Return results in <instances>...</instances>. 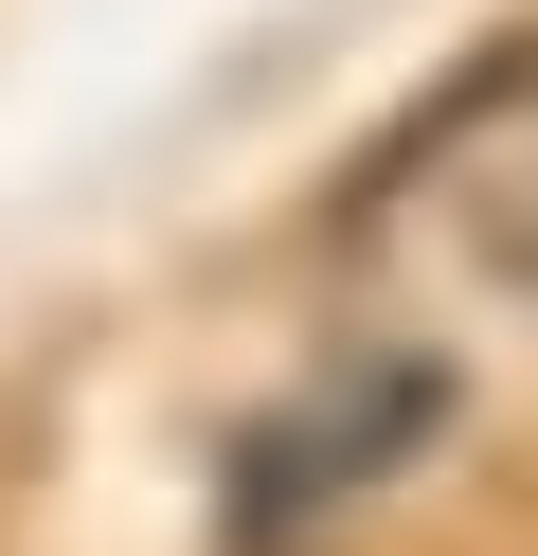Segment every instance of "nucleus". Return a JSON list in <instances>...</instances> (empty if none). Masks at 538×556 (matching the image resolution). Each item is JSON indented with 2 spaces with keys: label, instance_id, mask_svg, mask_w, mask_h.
Returning a JSON list of instances; mask_svg holds the SVG:
<instances>
[{
  "label": "nucleus",
  "instance_id": "nucleus-2",
  "mask_svg": "<svg viewBox=\"0 0 538 556\" xmlns=\"http://www.w3.org/2000/svg\"><path fill=\"white\" fill-rule=\"evenodd\" d=\"M413 431H449V359H413V341H377V359H341L323 395L251 413V431H234V556H270V539H305L323 503L395 484Z\"/></svg>",
  "mask_w": 538,
  "mask_h": 556
},
{
  "label": "nucleus",
  "instance_id": "nucleus-1",
  "mask_svg": "<svg viewBox=\"0 0 538 556\" xmlns=\"http://www.w3.org/2000/svg\"><path fill=\"white\" fill-rule=\"evenodd\" d=\"M341 233L377 269L466 288V305H538V37L430 90V109L377 144V180L341 198Z\"/></svg>",
  "mask_w": 538,
  "mask_h": 556
}]
</instances>
